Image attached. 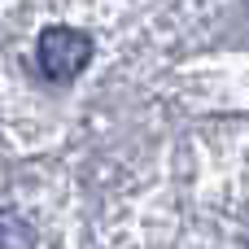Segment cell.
Here are the masks:
<instances>
[{
    "label": "cell",
    "mask_w": 249,
    "mask_h": 249,
    "mask_svg": "<svg viewBox=\"0 0 249 249\" xmlns=\"http://www.w3.org/2000/svg\"><path fill=\"white\" fill-rule=\"evenodd\" d=\"M35 61H39V74L48 83H70L92 61V35L74 31V26H48L35 39Z\"/></svg>",
    "instance_id": "cell-1"
},
{
    "label": "cell",
    "mask_w": 249,
    "mask_h": 249,
    "mask_svg": "<svg viewBox=\"0 0 249 249\" xmlns=\"http://www.w3.org/2000/svg\"><path fill=\"white\" fill-rule=\"evenodd\" d=\"M0 249H35L31 223L13 210H0Z\"/></svg>",
    "instance_id": "cell-2"
}]
</instances>
